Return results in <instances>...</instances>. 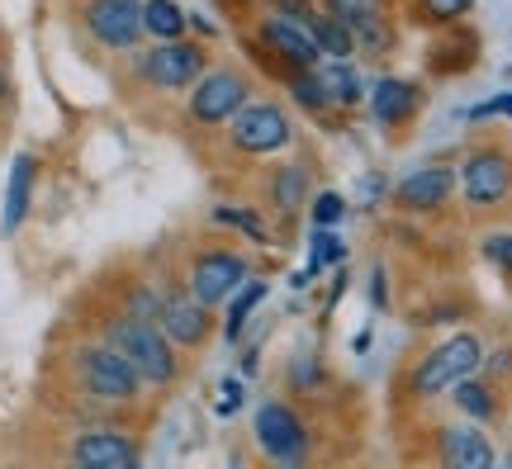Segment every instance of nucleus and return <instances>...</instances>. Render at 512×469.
I'll return each mask as SVG.
<instances>
[{
  "label": "nucleus",
  "instance_id": "72a5a7b5",
  "mask_svg": "<svg viewBox=\"0 0 512 469\" xmlns=\"http://www.w3.org/2000/svg\"><path fill=\"white\" fill-rule=\"evenodd\" d=\"M5 95H10V81H5V72H0V100H5Z\"/></svg>",
  "mask_w": 512,
  "mask_h": 469
},
{
  "label": "nucleus",
  "instance_id": "9d476101",
  "mask_svg": "<svg viewBox=\"0 0 512 469\" xmlns=\"http://www.w3.org/2000/svg\"><path fill=\"white\" fill-rule=\"evenodd\" d=\"M460 185H465V199H470V204H498L512 185L508 157H503V152H475V157L465 162V171H460Z\"/></svg>",
  "mask_w": 512,
  "mask_h": 469
},
{
  "label": "nucleus",
  "instance_id": "c85d7f7f",
  "mask_svg": "<svg viewBox=\"0 0 512 469\" xmlns=\"http://www.w3.org/2000/svg\"><path fill=\"white\" fill-rule=\"evenodd\" d=\"M484 256H489V261H498V266L512 275V233H494V237H489V242H484Z\"/></svg>",
  "mask_w": 512,
  "mask_h": 469
},
{
  "label": "nucleus",
  "instance_id": "f257e3e1",
  "mask_svg": "<svg viewBox=\"0 0 512 469\" xmlns=\"http://www.w3.org/2000/svg\"><path fill=\"white\" fill-rule=\"evenodd\" d=\"M105 342H110L147 384H171V379H176V351H171V337L162 332V323H147V318L124 313V318L110 323Z\"/></svg>",
  "mask_w": 512,
  "mask_h": 469
},
{
  "label": "nucleus",
  "instance_id": "4468645a",
  "mask_svg": "<svg viewBox=\"0 0 512 469\" xmlns=\"http://www.w3.org/2000/svg\"><path fill=\"white\" fill-rule=\"evenodd\" d=\"M261 38L271 43L275 53L285 57V62H294V67H313L318 62V43H313V29L304 24V19H290V15H275L261 24Z\"/></svg>",
  "mask_w": 512,
  "mask_h": 469
},
{
  "label": "nucleus",
  "instance_id": "9b49d317",
  "mask_svg": "<svg viewBox=\"0 0 512 469\" xmlns=\"http://www.w3.org/2000/svg\"><path fill=\"white\" fill-rule=\"evenodd\" d=\"M72 460L86 469H133L138 446L124 432H81L72 446Z\"/></svg>",
  "mask_w": 512,
  "mask_h": 469
},
{
  "label": "nucleus",
  "instance_id": "bb28decb",
  "mask_svg": "<svg viewBox=\"0 0 512 469\" xmlns=\"http://www.w3.org/2000/svg\"><path fill=\"white\" fill-rule=\"evenodd\" d=\"M342 214H347V199L342 195H318L313 199V223H318V228H332Z\"/></svg>",
  "mask_w": 512,
  "mask_h": 469
},
{
  "label": "nucleus",
  "instance_id": "dca6fc26",
  "mask_svg": "<svg viewBox=\"0 0 512 469\" xmlns=\"http://www.w3.org/2000/svg\"><path fill=\"white\" fill-rule=\"evenodd\" d=\"M34 171H38V162L29 157V152H19L15 166H10V185H5V214H0V228H5V233H15L19 223H24V214H29Z\"/></svg>",
  "mask_w": 512,
  "mask_h": 469
},
{
  "label": "nucleus",
  "instance_id": "6ab92c4d",
  "mask_svg": "<svg viewBox=\"0 0 512 469\" xmlns=\"http://www.w3.org/2000/svg\"><path fill=\"white\" fill-rule=\"evenodd\" d=\"M309 29H313V43H318V53H328V57H351V53H356V38H351V29H347V24H342L337 15L309 19Z\"/></svg>",
  "mask_w": 512,
  "mask_h": 469
},
{
  "label": "nucleus",
  "instance_id": "c756f323",
  "mask_svg": "<svg viewBox=\"0 0 512 469\" xmlns=\"http://www.w3.org/2000/svg\"><path fill=\"white\" fill-rule=\"evenodd\" d=\"M128 313H133V318H147V323H157V313H162V299H157V294H147V289H138V294L128 299Z\"/></svg>",
  "mask_w": 512,
  "mask_h": 469
},
{
  "label": "nucleus",
  "instance_id": "aec40b11",
  "mask_svg": "<svg viewBox=\"0 0 512 469\" xmlns=\"http://www.w3.org/2000/svg\"><path fill=\"white\" fill-rule=\"evenodd\" d=\"M143 29L157 38H181L185 10L176 0H143Z\"/></svg>",
  "mask_w": 512,
  "mask_h": 469
},
{
  "label": "nucleus",
  "instance_id": "473e14b6",
  "mask_svg": "<svg viewBox=\"0 0 512 469\" xmlns=\"http://www.w3.org/2000/svg\"><path fill=\"white\" fill-rule=\"evenodd\" d=\"M238 408V384H223V413H233Z\"/></svg>",
  "mask_w": 512,
  "mask_h": 469
},
{
  "label": "nucleus",
  "instance_id": "cd10ccee",
  "mask_svg": "<svg viewBox=\"0 0 512 469\" xmlns=\"http://www.w3.org/2000/svg\"><path fill=\"white\" fill-rule=\"evenodd\" d=\"M219 223H233V228H242L247 237H256V242H266V228H261V218L256 214H242V209H219Z\"/></svg>",
  "mask_w": 512,
  "mask_h": 469
},
{
  "label": "nucleus",
  "instance_id": "6e6552de",
  "mask_svg": "<svg viewBox=\"0 0 512 469\" xmlns=\"http://www.w3.org/2000/svg\"><path fill=\"white\" fill-rule=\"evenodd\" d=\"M233 143L242 147V152H280V147L290 143V119L280 114L275 105H242L233 119Z\"/></svg>",
  "mask_w": 512,
  "mask_h": 469
},
{
  "label": "nucleus",
  "instance_id": "20e7f679",
  "mask_svg": "<svg viewBox=\"0 0 512 469\" xmlns=\"http://www.w3.org/2000/svg\"><path fill=\"white\" fill-rule=\"evenodd\" d=\"M256 446L275 465H299L309 455V432L285 403H266V408H256Z\"/></svg>",
  "mask_w": 512,
  "mask_h": 469
},
{
  "label": "nucleus",
  "instance_id": "f03ea898",
  "mask_svg": "<svg viewBox=\"0 0 512 469\" xmlns=\"http://www.w3.org/2000/svg\"><path fill=\"white\" fill-rule=\"evenodd\" d=\"M479 361H484L479 337L460 332V337H451V342H441L437 351H427V356H422V365L413 370V394L432 398V394H441V389H456L465 375H475Z\"/></svg>",
  "mask_w": 512,
  "mask_h": 469
},
{
  "label": "nucleus",
  "instance_id": "2eb2a0df",
  "mask_svg": "<svg viewBox=\"0 0 512 469\" xmlns=\"http://www.w3.org/2000/svg\"><path fill=\"white\" fill-rule=\"evenodd\" d=\"M441 455L451 469H489L494 465V446L479 427H451L441 436Z\"/></svg>",
  "mask_w": 512,
  "mask_h": 469
},
{
  "label": "nucleus",
  "instance_id": "1a4fd4ad",
  "mask_svg": "<svg viewBox=\"0 0 512 469\" xmlns=\"http://www.w3.org/2000/svg\"><path fill=\"white\" fill-rule=\"evenodd\" d=\"M247 285V266H242L233 252H204L195 261V271H190V294L200 299L204 308L223 304L228 294H238Z\"/></svg>",
  "mask_w": 512,
  "mask_h": 469
},
{
  "label": "nucleus",
  "instance_id": "7c9ffc66",
  "mask_svg": "<svg viewBox=\"0 0 512 469\" xmlns=\"http://www.w3.org/2000/svg\"><path fill=\"white\" fill-rule=\"evenodd\" d=\"M422 10L427 15H437V19H456L470 10V0H422Z\"/></svg>",
  "mask_w": 512,
  "mask_h": 469
},
{
  "label": "nucleus",
  "instance_id": "0eeeda50",
  "mask_svg": "<svg viewBox=\"0 0 512 469\" xmlns=\"http://www.w3.org/2000/svg\"><path fill=\"white\" fill-rule=\"evenodd\" d=\"M86 24L105 48H133L143 29V0H91L86 5Z\"/></svg>",
  "mask_w": 512,
  "mask_h": 469
},
{
  "label": "nucleus",
  "instance_id": "412c9836",
  "mask_svg": "<svg viewBox=\"0 0 512 469\" xmlns=\"http://www.w3.org/2000/svg\"><path fill=\"white\" fill-rule=\"evenodd\" d=\"M304 190H309V176H304V166H285L280 176H275V204L290 214L294 204L304 199Z\"/></svg>",
  "mask_w": 512,
  "mask_h": 469
},
{
  "label": "nucleus",
  "instance_id": "4be33fe9",
  "mask_svg": "<svg viewBox=\"0 0 512 469\" xmlns=\"http://www.w3.org/2000/svg\"><path fill=\"white\" fill-rule=\"evenodd\" d=\"M456 403H460V408H465L470 417H494V394H489L484 384H475L470 375L456 384Z\"/></svg>",
  "mask_w": 512,
  "mask_h": 469
},
{
  "label": "nucleus",
  "instance_id": "a211bd4d",
  "mask_svg": "<svg viewBox=\"0 0 512 469\" xmlns=\"http://www.w3.org/2000/svg\"><path fill=\"white\" fill-rule=\"evenodd\" d=\"M413 105H418V91H413L408 81H394V76L370 91V114H375L380 124H399V119H408Z\"/></svg>",
  "mask_w": 512,
  "mask_h": 469
},
{
  "label": "nucleus",
  "instance_id": "f3484780",
  "mask_svg": "<svg viewBox=\"0 0 512 469\" xmlns=\"http://www.w3.org/2000/svg\"><path fill=\"white\" fill-rule=\"evenodd\" d=\"M318 86L328 91V105H361L366 100V81L347 67V57H328L318 67Z\"/></svg>",
  "mask_w": 512,
  "mask_h": 469
},
{
  "label": "nucleus",
  "instance_id": "2f4dec72",
  "mask_svg": "<svg viewBox=\"0 0 512 469\" xmlns=\"http://www.w3.org/2000/svg\"><path fill=\"white\" fill-rule=\"evenodd\" d=\"M484 114H512V95H498V100H489V105L475 109V119H484Z\"/></svg>",
  "mask_w": 512,
  "mask_h": 469
},
{
  "label": "nucleus",
  "instance_id": "ddd939ff",
  "mask_svg": "<svg viewBox=\"0 0 512 469\" xmlns=\"http://www.w3.org/2000/svg\"><path fill=\"white\" fill-rule=\"evenodd\" d=\"M451 185H456V171H451V166H422V171H413V176H403L399 190H394V199H399L403 209L427 214V209H441V204H446Z\"/></svg>",
  "mask_w": 512,
  "mask_h": 469
},
{
  "label": "nucleus",
  "instance_id": "39448f33",
  "mask_svg": "<svg viewBox=\"0 0 512 469\" xmlns=\"http://www.w3.org/2000/svg\"><path fill=\"white\" fill-rule=\"evenodd\" d=\"M200 72H204V53L195 43H181V38H162L143 57V76L157 91H185V86L200 81Z\"/></svg>",
  "mask_w": 512,
  "mask_h": 469
},
{
  "label": "nucleus",
  "instance_id": "f8f14e48",
  "mask_svg": "<svg viewBox=\"0 0 512 469\" xmlns=\"http://www.w3.org/2000/svg\"><path fill=\"white\" fill-rule=\"evenodd\" d=\"M157 323H162V332L176 346H200L204 337H209V308H204L195 294H190V299H185V294H166Z\"/></svg>",
  "mask_w": 512,
  "mask_h": 469
},
{
  "label": "nucleus",
  "instance_id": "7ed1b4c3",
  "mask_svg": "<svg viewBox=\"0 0 512 469\" xmlns=\"http://www.w3.org/2000/svg\"><path fill=\"white\" fill-rule=\"evenodd\" d=\"M76 370H81V384H86L95 398H105V403H128V398H138V384H143L138 370H133L110 342L81 346V351H76Z\"/></svg>",
  "mask_w": 512,
  "mask_h": 469
},
{
  "label": "nucleus",
  "instance_id": "f704fd0d",
  "mask_svg": "<svg viewBox=\"0 0 512 469\" xmlns=\"http://www.w3.org/2000/svg\"><path fill=\"white\" fill-rule=\"evenodd\" d=\"M508 465H512V455H508Z\"/></svg>",
  "mask_w": 512,
  "mask_h": 469
},
{
  "label": "nucleus",
  "instance_id": "b1692460",
  "mask_svg": "<svg viewBox=\"0 0 512 469\" xmlns=\"http://www.w3.org/2000/svg\"><path fill=\"white\" fill-rule=\"evenodd\" d=\"M332 261H342V237L332 228H318V237H313V271H323Z\"/></svg>",
  "mask_w": 512,
  "mask_h": 469
},
{
  "label": "nucleus",
  "instance_id": "423d86ee",
  "mask_svg": "<svg viewBox=\"0 0 512 469\" xmlns=\"http://www.w3.org/2000/svg\"><path fill=\"white\" fill-rule=\"evenodd\" d=\"M242 105H247V81L238 72H200L190 91V114L200 124H228Z\"/></svg>",
  "mask_w": 512,
  "mask_h": 469
},
{
  "label": "nucleus",
  "instance_id": "5701e85b",
  "mask_svg": "<svg viewBox=\"0 0 512 469\" xmlns=\"http://www.w3.org/2000/svg\"><path fill=\"white\" fill-rule=\"evenodd\" d=\"M266 299V285L261 280H252V285L238 289V304H233V313H228V337H238L242 327H247V318H252V308Z\"/></svg>",
  "mask_w": 512,
  "mask_h": 469
},
{
  "label": "nucleus",
  "instance_id": "a878e982",
  "mask_svg": "<svg viewBox=\"0 0 512 469\" xmlns=\"http://www.w3.org/2000/svg\"><path fill=\"white\" fill-rule=\"evenodd\" d=\"M294 100H299L304 109H313V114L328 109V91L318 86V76H294Z\"/></svg>",
  "mask_w": 512,
  "mask_h": 469
},
{
  "label": "nucleus",
  "instance_id": "393cba45",
  "mask_svg": "<svg viewBox=\"0 0 512 469\" xmlns=\"http://www.w3.org/2000/svg\"><path fill=\"white\" fill-rule=\"evenodd\" d=\"M328 10L342 19V24H361V19L380 15V0H328Z\"/></svg>",
  "mask_w": 512,
  "mask_h": 469
}]
</instances>
